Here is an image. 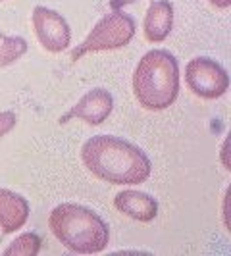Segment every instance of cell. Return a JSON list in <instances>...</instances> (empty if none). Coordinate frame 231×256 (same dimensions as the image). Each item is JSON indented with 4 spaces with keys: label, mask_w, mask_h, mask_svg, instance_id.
Listing matches in <instances>:
<instances>
[{
    "label": "cell",
    "mask_w": 231,
    "mask_h": 256,
    "mask_svg": "<svg viewBox=\"0 0 231 256\" xmlns=\"http://www.w3.org/2000/svg\"><path fill=\"white\" fill-rule=\"evenodd\" d=\"M81 160L94 178L112 185H139L150 178V160L137 144L114 135H94L83 142Z\"/></svg>",
    "instance_id": "1"
},
{
    "label": "cell",
    "mask_w": 231,
    "mask_h": 256,
    "mask_svg": "<svg viewBox=\"0 0 231 256\" xmlns=\"http://www.w3.org/2000/svg\"><path fill=\"white\" fill-rule=\"evenodd\" d=\"M133 94L142 108L160 112L178 100L180 64L170 50H148L133 72Z\"/></svg>",
    "instance_id": "2"
},
{
    "label": "cell",
    "mask_w": 231,
    "mask_h": 256,
    "mask_svg": "<svg viewBox=\"0 0 231 256\" xmlns=\"http://www.w3.org/2000/svg\"><path fill=\"white\" fill-rule=\"evenodd\" d=\"M52 235L76 254L102 252L110 241V230L94 210L76 202H64L52 208L48 216Z\"/></svg>",
    "instance_id": "3"
},
{
    "label": "cell",
    "mask_w": 231,
    "mask_h": 256,
    "mask_svg": "<svg viewBox=\"0 0 231 256\" xmlns=\"http://www.w3.org/2000/svg\"><path fill=\"white\" fill-rule=\"evenodd\" d=\"M135 31H137V24L131 16L124 14L122 10H112L104 18H100L90 29L89 35L85 37V40L79 42L72 50V60L77 62L92 52L124 48L135 37Z\"/></svg>",
    "instance_id": "4"
},
{
    "label": "cell",
    "mask_w": 231,
    "mask_h": 256,
    "mask_svg": "<svg viewBox=\"0 0 231 256\" xmlns=\"http://www.w3.org/2000/svg\"><path fill=\"white\" fill-rule=\"evenodd\" d=\"M185 81H187L189 89L204 100L220 98L230 89V76L224 70V66L212 58H206V56L192 58L187 64Z\"/></svg>",
    "instance_id": "5"
},
{
    "label": "cell",
    "mask_w": 231,
    "mask_h": 256,
    "mask_svg": "<svg viewBox=\"0 0 231 256\" xmlns=\"http://www.w3.org/2000/svg\"><path fill=\"white\" fill-rule=\"evenodd\" d=\"M33 31L38 38L40 46L52 54H60L70 48L72 42V29L64 20V16L54 12L46 6L33 8Z\"/></svg>",
    "instance_id": "6"
},
{
    "label": "cell",
    "mask_w": 231,
    "mask_h": 256,
    "mask_svg": "<svg viewBox=\"0 0 231 256\" xmlns=\"http://www.w3.org/2000/svg\"><path fill=\"white\" fill-rule=\"evenodd\" d=\"M114 110V96L106 89H90L77 100L72 110H68L60 124H66L68 120H81L90 126H100L108 120V116Z\"/></svg>",
    "instance_id": "7"
},
{
    "label": "cell",
    "mask_w": 231,
    "mask_h": 256,
    "mask_svg": "<svg viewBox=\"0 0 231 256\" xmlns=\"http://www.w3.org/2000/svg\"><path fill=\"white\" fill-rule=\"evenodd\" d=\"M114 206L120 214L142 224L152 222L158 216V200L141 191H120L114 196Z\"/></svg>",
    "instance_id": "8"
},
{
    "label": "cell",
    "mask_w": 231,
    "mask_h": 256,
    "mask_svg": "<svg viewBox=\"0 0 231 256\" xmlns=\"http://www.w3.org/2000/svg\"><path fill=\"white\" fill-rule=\"evenodd\" d=\"M174 27V6L170 0H154L144 16V38L148 42H162Z\"/></svg>",
    "instance_id": "9"
},
{
    "label": "cell",
    "mask_w": 231,
    "mask_h": 256,
    "mask_svg": "<svg viewBox=\"0 0 231 256\" xmlns=\"http://www.w3.org/2000/svg\"><path fill=\"white\" fill-rule=\"evenodd\" d=\"M29 202L10 189H0V230L14 233L22 230L29 220Z\"/></svg>",
    "instance_id": "10"
},
{
    "label": "cell",
    "mask_w": 231,
    "mask_h": 256,
    "mask_svg": "<svg viewBox=\"0 0 231 256\" xmlns=\"http://www.w3.org/2000/svg\"><path fill=\"white\" fill-rule=\"evenodd\" d=\"M27 48H29V44L24 37L4 35L0 38V70L18 62L27 52Z\"/></svg>",
    "instance_id": "11"
},
{
    "label": "cell",
    "mask_w": 231,
    "mask_h": 256,
    "mask_svg": "<svg viewBox=\"0 0 231 256\" xmlns=\"http://www.w3.org/2000/svg\"><path fill=\"white\" fill-rule=\"evenodd\" d=\"M40 237L37 233L29 231L20 235L18 239H14L10 246L4 250V256H37L40 250Z\"/></svg>",
    "instance_id": "12"
},
{
    "label": "cell",
    "mask_w": 231,
    "mask_h": 256,
    "mask_svg": "<svg viewBox=\"0 0 231 256\" xmlns=\"http://www.w3.org/2000/svg\"><path fill=\"white\" fill-rule=\"evenodd\" d=\"M16 122H18V118H16L14 112H10V110L0 112V139H2L4 135H8V133L16 128Z\"/></svg>",
    "instance_id": "13"
},
{
    "label": "cell",
    "mask_w": 231,
    "mask_h": 256,
    "mask_svg": "<svg viewBox=\"0 0 231 256\" xmlns=\"http://www.w3.org/2000/svg\"><path fill=\"white\" fill-rule=\"evenodd\" d=\"M222 162H224L226 170L230 172L231 170V166H230V137H226V142H224V146H222Z\"/></svg>",
    "instance_id": "14"
},
{
    "label": "cell",
    "mask_w": 231,
    "mask_h": 256,
    "mask_svg": "<svg viewBox=\"0 0 231 256\" xmlns=\"http://www.w3.org/2000/svg\"><path fill=\"white\" fill-rule=\"evenodd\" d=\"M131 2H137V0H108V4H110L112 10H122L128 4H131Z\"/></svg>",
    "instance_id": "15"
},
{
    "label": "cell",
    "mask_w": 231,
    "mask_h": 256,
    "mask_svg": "<svg viewBox=\"0 0 231 256\" xmlns=\"http://www.w3.org/2000/svg\"><path fill=\"white\" fill-rule=\"evenodd\" d=\"M212 6H216L218 10H228L231 6V0H208Z\"/></svg>",
    "instance_id": "16"
},
{
    "label": "cell",
    "mask_w": 231,
    "mask_h": 256,
    "mask_svg": "<svg viewBox=\"0 0 231 256\" xmlns=\"http://www.w3.org/2000/svg\"><path fill=\"white\" fill-rule=\"evenodd\" d=\"M224 196H226V198H224V200H226V212H224V214H226V228L230 230V208H228V202H230V189H226V194H224Z\"/></svg>",
    "instance_id": "17"
}]
</instances>
